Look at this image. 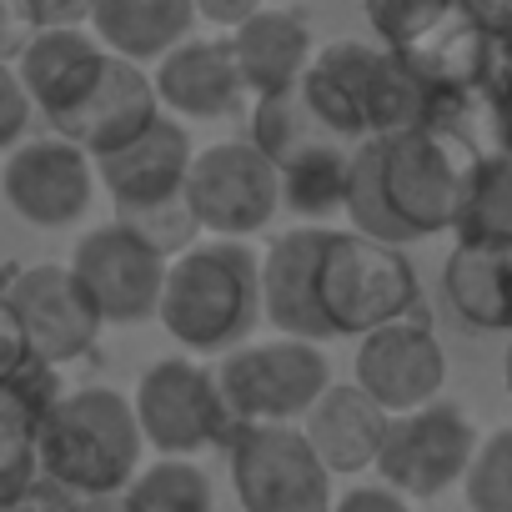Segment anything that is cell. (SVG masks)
Wrapping results in <instances>:
<instances>
[{
  "label": "cell",
  "instance_id": "83f0119b",
  "mask_svg": "<svg viewBox=\"0 0 512 512\" xmlns=\"http://www.w3.org/2000/svg\"><path fill=\"white\" fill-rule=\"evenodd\" d=\"M452 236H477V241L512 236V156H502V151L477 156L467 191H462V206H457Z\"/></svg>",
  "mask_w": 512,
  "mask_h": 512
},
{
  "label": "cell",
  "instance_id": "e0dca14e",
  "mask_svg": "<svg viewBox=\"0 0 512 512\" xmlns=\"http://www.w3.org/2000/svg\"><path fill=\"white\" fill-rule=\"evenodd\" d=\"M332 226H292L272 236L262 251V317L282 337H307V342H332V327L317 302V262Z\"/></svg>",
  "mask_w": 512,
  "mask_h": 512
},
{
  "label": "cell",
  "instance_id": "f1b7e54d",
  "mask_svg": "<svg viewBox=\"0 0 512 512\" xmlns=\"http://www.w3.org/2000/svg\"><path fill=\"white\" fill-rule=\"evenodd\" d=\"M126 502L131 512H216L211 477L196 467V457H156L136 472Z\"/></svg>",
  "mask_w": 512,
  "mask_h": 512
},
{
  "label": "cell",
  "instance_id": "484cf974",
  "mask_svg": "<svg viewBox=\"0 0 512 512\" xmlns=\"http://www.w3.org/2000/svg\"><path fill=\"white\" fill-rule=\"evenodd\" d=\"M427 81L457 96H477V61H482V21L462 6L452 11L437 31H427L417 46L402 51Z\"/></svg>",
  "mask_w": 512,
  "mask_h": 512
},
{
  "label": "cell",
  "instance_id": "b9f144b4",
  "mask_svg": "<svg viewBox=\"0 0 512 512\" xmlns=\"http://www.w3.org/2000/svg\"><path fill=\"white\" fill-rule=\"evenodd\" d=\"M76 512H131V502H126V492H111V497H81Z\"/></svg>",
  "mask_w": 512,
  "mask_h": 512
},
{
  "label": "cell",
  "instance_id": "9c48e42d",
  "mask_svg": "<svg viewBox=\"0 0 512 512\" xmlns=\"http://www.w3.org/2000/svg\"><path fill=\"white\" fill-rule=\"evenodd\" d=\"M186 206L196 211L206 236L251 241L267 231L282 206V171L251 141H216L201 146L186 176Z\"/></svg>",
  "mask_w": 512,
  "mask_h": 512
},
{
  "label": "cell",
  "instance_id": "2e32d148",
  "mask_svg": "<svg viewBox=\"0 0 512 512\" xmlns=\"http://www.w3.org/2000/svg\"><path fill=\"white\" fill-rule=\"evenodd\" d=\"M151 81H156L161 111L181 121H226L236 111H251V91L236 66L231 36H186L176 51L156 61Z\"/></svg>",
  "mask_w": 512,
  "mask_h": 512
},
{
  "label": "cell",
  "instance_id": "f35d334b",
  "mask_svg": "<svg viewBox=\"0 0 512 512\" xmlns=\"http://www.w3.org/2000/svg\"><path fill=\"white\" fill-rule=\"evenodd\" d=\"M41 26H86L91 21V0H26Z\"/></svg>",
  "mask_w": 512,
  "mask_h": 512
},
{
  "label": "cell",
  "instance_id": "8992f818",
  "mask_svg": "<svg viewBox=\"0 0 512 512\" xmlns=\"http://www.w3.org/2000/svg\"><path fill=\"white\" fill-rule=\"evenodd\" d=\"M136 422L146 432V447H156V457H201L211 447L226 452L236 417L221 397L216 367H206L201 357H161L141 372L136 392H131Z\"/></svg>",
  "mask_w": 512,
  "mask_h": 512
},
{
  "label": "cell",
  "instance_id": "7c38bea8",
  "mask_svg": "<svg viewBox=\"0 0 512 512\" xmlns=\"http://www.w3.org/2000/svg\"><path fill=\"white\" fill-rule=\"evenodd\" d=\"M96 161L66 141V136H36V141H21L6 166H0V196L6 206L41 226V231H66L76 226L86 211H91V196H96Z\"/></svg>",
  "mask_w": 512,
  "mask_h": 512
},
{
  "label": "cell",
  "instance_id": "603a6c76",
  "mask_svg": "<svg viewBox=\"0 0 512 512\" xmlns=\"http://www.w3.org/2000/svg\"><path fill=\"white\" fill-rule=\"evenodd\" d=\"M86 26L106 51L146 66L196 31V0H91Z\"/></svg>",
  "mask_w": 512,
  "mask_h": 512
},
{
  "label": "cell",
  "instance_id": "5b68a950",
  "mask_svg": "<svg viewBox=\"0 0 512 512\" xmlns=\"http://www.w3.org/2000/svg\"><path fill=\"white\" fill-rule=\"evenodd\" d=\"M216 382L236 427H302V417L332 387V362L322 342L277 332L267 342H241L221 352Z\"/></svg>",
  "mask_w": 512,
  "mask_h": 512
},
{
  "label": "cell",
  "instance_id": "836d02e7",
  "mask_svg": "<svg viewBox=\"0 0 512 512\" xmlns=\"http://www.w3.org/2000/svg\"><path fill=\"white\" fill-rule=\"evenodd\" d=\"M36 482H41V457H36V442L0 437V507L21 502V497H26Z\"/></svg>",
  "mask_w": 512,
  "mask_h": 512
},
{
  "label": "cell",
  "instance_id": "7a4b0ae2",
  "mask_svg": "<svg viewBox=\"0 0 512 512\" xmlns=\"http://www.w3.org/2000/svg\"><path fill=\"white\" fill-rule=\"evenodd\" d=\"M156 322L196 357H221L251 342L262 322V256L251 251V241L231 236L196 241L166 272Z\"/></svg>",
  "mask_w": 512,
  "mask_h": 512
},
{
  "label": "cell",
  "instance_id": "30bf717a",
  "mask_svg": "<svg viewBox=\"0 0 512 512\" xmlns=\"http://www.w3.org/2000/svg\"><path fill=\"white\" fill-rule=\"evenodd\" d=\"M0 312L16 327V337L51 367L81 362L101 337V312L81 292L76 272L61 262H36L0 282Z\"/></svg>",
  "mask_w": 512,
  "mask_h": 512
},
{
  "label": "cell",
  "instance_id": "d6986e66",
  "mask_svg": "<svg viewBox=\"0 0 512 512\" xmlns=\"http://www.w3.org/2000/svg\"><path fill=\"white\" fill-rule=\"evenodd\" d=\"M106 46L96 41L91 26H41L26 51L16 56V76L31 96V106L46 121H61L101 76L106 66Z\"/></svg>",
  "mask_w": 512,
  "mask_h": 512
},
{
  "label": "cell",
  "instance_id": "74e56055",
  "mask_svg": "<svg viewBox=\"0 0 512 512\" xmlns=\"http://www.w3.org/2000/svg\"><path fill=\"white\" fill-rule=\"evenodd\" d=\"M262 6H267V0H196V21H206V26L231 36L241 21H251Z\"/></svg>",
  "mask_w": 512,
  "mask_h": 512
},
{
  "label": "cell",
  "instance_id": "7bdbcfd3",
  "mask_svg": "<svg viewBox=\"0 0 512 512\" xmlns=\"http://www.w3.org/2000/svg\"><path fill=\"white\" fill-rule=\"evenodd\" d=\"M502 382H507V397H512V337H507V347H502Z\"/></svg>",
  "mask_w": 512,
  "mask_h": 512
},
{
  "label": "cell",
  "instance_id": "d6a6232c",
  "mask_svg": "<svg viewBox=\"0 0 512 512\" xmlns=\"http://www.w3.org/2000/svg\"><path fill=\"white\" fill-rule=\"evenodd\" d=\"M512 96V21L482 26V61H477V101Z\"/></svg>",
  "mask_w": 512,
  "mask_h": 512
},
{
  "label": "cell",
  "instance_id": "52a82bcc",
  "mask_svg": "<svg viewBox=\"0 0 512 512\" xmlns=\"http://www.w3.org/2000/svg\"><path fill=\"white\" fill-rule=\"evenodd\" d=\"M226 472L241 512H332V467L302 427H236Z\"/></svg>",
  "mask_w": 512,
  "mask_h": 512
},
{
  "label": "cell",
  "instance_id": "f546056e",
  "mask_svg": "<svg viewBox=\"0 0 512 512\" xmlns=\"http://www.w3.org/2000/svg\"><path fill=\"white\" fill-rule=\"evenodd\" d=\"M362 11H367V26H372L377 46L407 51L427 31H437L452 11H462V0H362Z\"/></svg>",
  "mask_w": 512,
  "mask_h": 512
},
{
  "label": "cell",
  "instance_id": "277c9868",
  "mask_svg": "<svg viewBox=\"0 0 512 512\" xmlns=\"http://www.w3.org/2000/svg\"><path fill=\"white\" fill-rule=\"evenodd\" d=\"M317 302L337 337H367L422 307V282L407 251L367 231H327L317 262Z\"/></svg>",
  "mask_w": 512,
  "mask_h": 512
},
{
  "label": "cell",
  "instance_id": "ac0fdd59",
  "mask_svg": "<svg viewBox=\"0 0 512 512\" xmlns=\"http://www.w3.org/2000/svg\"><path fill=\"white\" fill-rule=\"evenodd\" d=\"M382 56L387 46H372V41H332L312 56L297 86L312 116L347 146H362L372 136V91H377Z\"/></svg>",
  "mask_w": 512,
  "mask_h": 512
},
{
  "label": "cell",
  "instance_id": "44dd1931",
  "mask_svg": "<svg viewBox=\"0 0 512 512\" xmlns=\"http://www.w3.org/2000/svg\"><path fill=\"white\" fill-rule=\"evenodd\" d=\"M231 51H236V66L256 101V96H277V91L302 86V76L317 56V36H312V21L302 6H262L251 21H241L231 31Z\"/></svg>",
  "mask_w": 512,
  "mask_h": 512
},
{
  "label": "cell",
  "instance_id": "4fadbf2b",
  "mask_svg": "<svg viewBox=\"0 0 512 512\" xmlns=\"http://www.w3.org/2000/svg\"><path fill=\"white\" fill-rule=\"evenodd\" d=\"M372 402H382L392 417L417 412L442 397L447 382V352L427 312H407L367 337H357V377H352Z\"/></svg>",
  "mask_w": 512,
  "mask_h": 512
},
{
  "label": "cell",
  "instance_id": "d4e9b609",
  "mask_svg": "<svg viewBox=\"0 0 512 512\" xmlns=\"http://www.w3.org/2000/svg\"><path fill=\"white\" fill-rule=\"evenodd\" d=\"M352 161H357V146H342V141H327V146L292 156L287 166H277L282 171V206L292 216H302L307 226H327L337 211H347Z\"/></svg>",
  "mask_w": 512,
  "mask_h": 512
},
{
  "label": "cell",
  "instance_id": "e575fe53",
  "mask_svg": "<svg viewBox=\"0 0 512 512\" xmlns=\"http://www.w3.org/2000/svg\"><path fill=\"white\" fill-rule=\"evenodd\" d=\"M31 116H36V106H31V96H26L16 66L0 61V151H16V146L26 141Z\"/></svg>",
  "mask_w": 512,
  "mask_h": 512
},
{
  "label": "cell",
  "instance_id": "8fae6325",
  "mask_svg": "<svg viewBox=\"0 0 512 512\" xmlns=\"http://www.w3.org/2000/svg\"><path fill=\"white\" fill-rule=\"evenodd\" d=\"M482 437L472 427V417L457 402H427L417 412L392 417L387 442L377 452V477L387 487H397L412 502L442 497L447 487H457L477 457Z\"/></svg>",
  "mask_w": 512,
  "mask_h": 512
},
{
  "label": "cell",
  "instance_id": "1f68e13d",
  "mask_svg": "<svg viewBox=\"0 0 512 512\" xmlns=\"http://www.w3.org/2000/svg\"><path fill=\"white\" fill-rule=\"evenodd\" d=\"M116 221H126V226H136L161 256H176L181 251H191L196 241H201V221H196V211L186 206V196H176V201H161V206H151V211H131V216H116Z\"/></svg>",
  "mask_w": 512,
  "mask_h": 512
},
{
  "label": "cell",
  "instance_id": "ba28073f",
  "mask_svg": "<svg viewBox=\"0 0 512 512\" xmlns=\"http://www.w3.org/2000/svg\"><path fill=\"white\" fill-rule=\"evenodd\" d=\"M66 267L76 272L81 292L91 297L106 327H141L161 312L171 256H161L136 226L106 221L76 241Z\"/></svg>",
  "mask_w": 512,
  "mask_h": 512
},
{
  "label": "cell",
  "instance_id": "60d3db41",
  "mask_svg": "<svg viewBox=\"0 0 512 512\" xmlns=\"http://www.w3.org/2000/svg\"><path fill=\"white\" fill-rule=\"evenodd\" d=\"M487 116H492V141H497V151L512 156V96L487 101Z\"/></svg>",
  "mask_w": 512,
  "mask_h": 512
},
{
  "label": "cell",
  "instance_id": "8d00e7d4",
  "mask_svg": "<svg viewBox=\"0 0 512 512\" xmlns=\"http://www.w3.org/2000/svg\"><path fill=\"white\" fill-rule=\"evenodd\" d=\"M332 512H412V497H402V492L387 487V482H367V487L342 492Z\"/></svg>",
  "mask_w": 512,
  "mask_h": 512
},
{
  "label": "cell",
  "instance_id": "9a60e30c",
  "mask_svg": "<svg viewBox=\"0 0 512 512\" xmlns=\"http://www.w3.org/2000/svg\"><path fill=\"white\" fill-rule=\"evenodd\" d=\"M191 161H196V146H191L186 121L161 111L131 146L96 161V181L111 196L116 216H131V211H151L161 201L186 196Z\"/></svg>",
  "mask_w": 512,
  "mask_h": 512
},
{
  "label": "cell",
  "instance_id": "cb8c5ba5",
  "mask_svg": "<svg viewBox=\"0 0 512 512\" xmlns=\"http://www.w3.org/2000/svg\"><path fill=\"white\" fill-rule=\"evenodd\" d=\"M61 367L41 362L16 327L0 312V437H16V442H36L51 407L61 402Z\"/></svg>",
  "mask_w": 512,
  "mask_h": 512
},
{
  "label": "cell",
  "instance_id": "5bb4252c",
  "mask_svg": "<svg viewBox=\"0 0 512 512\" xmlns=\"http://www.w3.org/2000/svg\"><path fill=\"white\" fill-rule=\"evenodd\" d=\"M156 116H161V96H156L151 71H141L136 61L111 51L101 76H96V86L61 121H51V131L76 141L91 161H101V156L131 146Z\"/></svg>",
  "mask_w": 512,
  "mask_h": 512
},
{
  "label": "cell",
  "instance_id": "d590c367",
  "mask_svg": "<svg viewBox=\"0 0 512 512\" xmlns=\"http://www.w3.org/2000/svg\"><path fill=\"white\" fill-rule=\"evenodd\" d=\"M36 31H41V21H36V11L26 6V0H0V61L16 66V56L26 51V41Z\"/></svg>",
  "mask_w": 512,
  "mask_h": 512
},
{
  "label": "cell",
  "instance_id": "ab89813d",
  "mask_svg": "<svg viewBox=\"0 0 512 512\" xmlns=\"http://www.w3.org/2000/svg\"><path fill=\"white\" fill-rule=\"evenodd\" d=\"M0 512H76V497H66L61 487H51L46 477L21 497V502H11V507H0Z\"/></svg>",
  "mask_w": 512,
  "mask_h": 512
},
{
  "label": "cell",
  "instance_id": "6da1fadb",
  "mask_svg": "<svg viewBox=\"0 0 512 512\" xmlns=\"http://www.w3.org/2000/svg\"><path fill=\"white\" fill-rule=\"evenodd\" d=\"M477 156L482 151L457 126L367 136L352 161V196H347L352 231H367L392 246L452 231Z\"/></svg>",
  "mask_w": 512,
  "mask_h": 512
},
{
  "label": "cell",
  "instance_id": "4316f807",
  "mask_svg": "<svg viewBox=\"0 0 512 512\" xmlns=\"http://www.w3.org/2000/svg\"><path fill=\"white\" fill-rule=\"evenodd\" d=\"M246 141L262 151L272 166H287L292 156H302L312 146H327L337 136L312 116V106L302 101V91H277V96H256L251 101V131H246Z\"/></svg>",
  "mask_w": 512,
  "mask_h": 512
},
{
  "label": "cell",
  "instance_id": "7402d4cb",
  "mask_svg": "<svg viewBox=\"0 0 512 512\" xmlns=\"http://www.w3.org/2000/svg\"><path fill=\"white\" fill-rule=\"evenodd\" d=\"M392 412L382 402H372L357 382H332L322 392V402L302 417L307 442L317 447V457L332 472H362L377 467V452L387 442Z\"/></svg>",
  "mask_w": 512,
  "mask_h": 512
},
{
  "label": "cell",
  "instance_id": "3957f363",
  "mask_svg": "<svg viewBox=\"0 0 512 512\" xmlns=\"http://www.w3.org/2000/svg\"><path fill=\"white\" fill-rule=\"evenodd\" d=\"M146 432L136 422V407L116 387H71L51 407L36 457L41 477L61 487L66 497H111L126 492L141 472Z\"/></svg>",
  "mask_w": 512,
  "mask_h": 512
},
{
  "label": "cell",
  "instance_id": "ffe728a7",
  "mask_svg": "<svg viewBox=\"0 0 512 512\" xmlns=\"http://www.w3.org/2000/svg\"><path fill=\"white\" fill-rule=\"evenodd\" d=\"M442 302L467 332L512 337V236H457L442 267Z\"/></svg>",
  "mask_w": 512,
  "mask_h": 512
},
{
  "label": "cell",
  "instance_id": "4dcf8cb0",
  "mask_svg": "<svg viewBox=\"0 0 512 512\" xmlns=\"http://www.w3.org/2000/svg\"><path fill=\"white\" fill-rule=\"evenodd\" d=\"M462 497L472 512H512V422L482 437L462 477Z\"/></svg>",
  "mask_w": 512,
  "mask_h": 512
}]
</instances>
